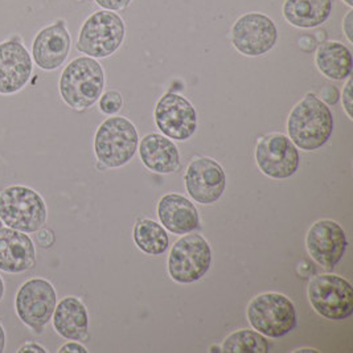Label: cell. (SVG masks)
<instances>
[{"label": "cell", "mask_w": 353, "mask_h": 353, "mask_svg": "<svg viewBox=\"0 0 353 353\" xmlns=\"http://www.w3.org/2000/svg\"><path fill=\"white\" fill-rule=\"evenodd\" d=\"M334 115L330 108L314 93L305 94L290 112V141L303 151H315L325 145L334 132Z\"/></svg>", "instance_id": "obj_1"}, {"label": "cell", "mask_w": 353, "mask_h": 353, "mask_svg": "<svg viewBox=\"0 0 353 353\" xmlns=\"http://www.w3.org/2000/svg\"><path fill=\"white\" fill-rule=\"evenodd\" d=\"M105 88V73L96 59L83 56L65 66L59 89L65 103L73 110L92 108Z\"/></svg>", "instance_id": "obj_2"}, {"label": "cell", "mask_w": 353, "mask_h": 353, "mask_svg": "<svg viewBox=\"0 0 353 353\" xmlns=\"http://www.w3.org/2000/svg\"><path fill=\"white\" fill-rule=\"evenodd\" d=\"M48 219L43 196L26 185H11L0 191V220L11 229L36 233Z\"/></svg>", "instance_id": "obj_3"}, {"label": "cell", "mask_w": 353, "mask_h": 353, "mask_svg": "<svg viewBox=\"0 0 353 353\" xmlns=\"http://www.w3.org/2000/svg\"><path fill=\"white\" fill-rule=\"evenodd\" d=\"M138 143V131L131 121L125 117H110L97 130L94 154L105 167L119 168L135 157Z\"/></svg>", "instance_id": "obj_4"}, {"label": "cell", "mask_w": 353, "mask_h": 353, "mask_svg": "<svg viewBox=\"0 0 353 353\" xmlns=\"http://www.w3.org/2000/svg\"><path fill=\"white\" fill-rule=\"evenodd\" d=\"M248 321L263 336L279 339L296 327V310L289 298L279 292H265L250 301Z\"/></svg>", "instance_id": "obj_5"}, {"label": "cell", "mask_w": 353, "mask_h": 353, "mask_svg": "<svg viewBox=\"0 0 353 353\" xmlns=\"http://www.w3.org/2000/svg\"><path fill=\"white\" fill-rule=\"evenodd\" d=\"M125 23L110 11H98L88 17L81 27L77 50L93 59L114 54L125 40Z\"/></svg>", "instance_id": "obj_6"}, {"label": "cell", "mask_w": 353, "mask_h": 353, "mask_svg": "<svg viewBox=\"0 0 353 353\" xmlns=\"http://www.w3.org/2000/svg\"><path fill=\"white\" fill-rule=\"evenodd\" d=\"M308 301L328 321H341L353 314L352 285L335 274L315 275L308 283Z\"/></svg>", "instance_id": "obj_7"}, {"label": "cell", "mask_w": 353, "mask_h": 353, "mask_svg": "<svg viewBox=\"0 0 353 353\" xmlns=\"http://www.w3.org/2000/svg\"><path fill=\"white\" fill-rule=\"evenodd\" d=\"M212 263L209 242L200 234L181 237L172 246L168 256V274L177 283L188 285L208 273Z\"/></svg>", "instance_id": "obj_8"}, {"label": "cell", "mask_w": 353, "mask_h": 353, "mask_svg": "<svg viewBox=\"0 0 353 353\" xmlns=\"http://www.w3.org/2000/svg\"><path fill=\"white\" fill-rule=\"evenodd\" d=\"M56 305V290L44 278L28 279L17 290L15 298L17 316L36 334H41L52 321Z\"/></svg>", "instance_id": "obj_9"}, {"label": "cell", "mask_w": 353, "mask_h": 353, "mask_svg": "<svg viewBox=\"0 0 353 353\" xmlns=\"http://www.w3.org/2000/svg\"><path fill=\"white\" fill-rule=\"evenodd\" d=\"M256 161L261 172L275 180L292 176L299 165L301 155L298 147L283 134L265 135L256 148Z\"/></svg>", "instance_id": "obj_10"}, {"label": "cell", "mask_w": 353, "mask_h": 353, "mask_svg": "<svg viewBox=\"0 0 353 353\" xmlns=\"http://www.w3.org/2000/svg\"><path fill=\"white\" fill-rule=\"evenodd\" d=\"M278 30L273 20L261 12L242 15L232 27V44L243 56L258 57L274 48Z\"/></svg>", "instance_id": "obj_11"}, {"label": "cell", "mask_w": 353, "mask_h": 353, "mask_svg": "<svg viewBox=\"0 0 353 353\" xmlns=\"http://www.w3.org/2000/svg\"><path fill=\"white\" fill-rule=\"evenodd\" d=\"M155 122L164 137L184 142L197 130V112L192 103L176 93H165L155 108Z\"/></svg>", "instance_id": "obj_12"}, {"label": "cell", "mask_w": 353, "mask_h": 353, "mask_svg": "<svg viewBox=\"0 0 353 353\" xmlns=\"http://www.w3.org/2000/svg\"><path fill=\"white\" fill-rule=\"evenodd\" d=\"M32 72V57L20 37L0 43V94L11 96L24 89Z\"/></svg>", "instance_id": "obj_13"}, {"label": "cell", "mask_w": 353, "mask_h": 353, "mask_svg": "<svg viewBox=\"0 0 353 353\" xmlns=\"http://www.w3.org/2000/svg\"><path fill=\"white\" fill-rule=\"evenodd\" d=\"M348 246L344 229L334 220H319L308 229L305 248L311 258L324 268H334Z\"/></svg>", "instance_id": "obj_14"}, {"label": "cell", "mask_w": 353, "mask_h": 353, "mask_svg": "<svg viewBox=\"0 0 353 353\" xmlns=\"http://www.w3.org/2000/svg\"><path fill=\"white\" fill-rule=\"evenodd\" d=\"M184 181L188 194L201 205H210L219 201L226 188L223 167L210 158H199L191 161Z\"/></svg>", "instance_id": "obj_15"}, {"label": "cell", "mask_w": 353, "mask_h": 353, "mask_svg": "<svg viewBox=\"0 0 353 353\" xmlns=\"http://www.w3.org/2000/svg\"><path fill=\"white\" fill-rule=\"evenodd\" d=\"M72 47L70 33L64 20L44 27L34 36L32 41V59L43 70H56L64 64Z\"/></svg>", "instance_id": "obj_16"}, {"label": "cell", "mask_w": 353, "mask_h": 353, "mask_svg": "<svg viewBox=\"0 0 353 353\" xmlns=\"http://www.w3.org/2000/svg\"><path fill=\"white\" fill-rule=\"evenodd\" d=\"M36 265V248L28 233L11 228H0V270L20 274Z\"/></svg>", "instance_id": "obj_17"}, {"label": "cell", "mask_w": 353, "mask_h": 353, "mask_svg": "<svg viewBox=\"0 0 353 353\" xmlns=\"http://www.w3.org/2000/svg\"><path fill=\"white\" fill-rule=\"evenodd\" d=\"M158 217L161 226L174 234L192 233L200 226V216L187 197L167 193L158 203Z\"/></svg>", "instance_id": "obj_18"}, {"label": "cell", "mask_w": 353, "mask_h": 353, "mask_svg": "<svg viewBox=\"0 0 353 353\" xmlns=\"http://www.w3.org/2000/svg\"><path fill=\"white\" fill-rule=\"evenodd\" d=\"M139 155L145 168L157 174H174L180 167L176 145L161 134L151 132L143 137L139 145Z\"/></svg>", "instance_id": "obj_19"}, {"label": "cell", "mask_w": 353, "mask_h": 353, "mask_svg": "<svg viewBox=\"0 0 353 353\" xmlns=\"http://www.w3.org/2000/svg\"><path fill=\"white\" fill-rule=\"evenodd\" d=\"M52 319L56 332L66 340L83 341L89 336V314L76 296L61 299L56 305Z\"/></svg>", "instance_id": "obj_20"}, {"label": "cell", "mask_w": 353, "mask_h": 353, "mask_svg": "<svg viewBox=\"0 0 353 353\" xmlns=\"http://www.w3.org/2000/svg\"><path fill=\"white\" fill-rule=\"evenodd\" d=\"M334 0H286L283 17L298 28L319 27L332 12Z\"/></svg>", "instance_id": "obj_21"}, {"label": "cell", "mask_w": 353, "mask_h": 353, "mask_svg": "<svg viewBox=\"0 0 353 353\" xmlns=\"http://www.w3.org/2000/svg\"><path fill=\"white\" fill-rule=\"evenodd\" d=\"M315 64L327 79L345 80L352 72V53L339 41H325L316 50Z\"/></svg>", "instance_id": "obj_22"}, {"label": "cell", "mask_w": 353, "mask_h": 353, "mask_svg": "<svg viewBox=\"0 0 353 353\" xmlns=\"http://www.w3.org/2000/svg\"><path fill=\"white\" fill-rule=\"evenodd\" d=\"M132 239L138 249L148 256H161L170 245L165 229L150 219H139L135 223Z\"/></svg>", "instance_id": "obj_23"}, {"label": "cell", "mask_w": 353, "mask_h": 353, "mask_svg": "<svg viewBox=\"0 0 353 353\" xmlns=\"http://www.w3.org/2000/svg\"><path fill=\"white\" fill-rule=\"evenodd\" d=\"M269 341L262 334L252 330H240L226 337L221 345L225 353H268Z\"/></svg>", "instance_id": "obj_24"}, {"label": "cell", "mask_w": 353, "mask_h": 353, "mask_svg": "<svg viewBox=\"0 0 353 353\" xmlns=\"http://www.w3.org/2000/svg\"><path fill=\"white\" fill-rule=\"evenodd\" d=\"M123 101L119 92L109 90L99 97V110L106 115H114L122 109Z\"/></svg>", "instance_id": "obj_25"}, {"label": "cell", "mask_w": 353, "mask_h": 353, "mask_svg": "<svg viewBox=\"0 0 353 353\" xmlns=\"http://www.w3.org/2000/svg\"><path fill=\"white\" fill-rule=\"evenodd\" d=\"M343 108L347 112L348 118L353 119V97H352V79H350L344 90H343Z\"/></svg>", "instance_id": "obj_26"}, {"label": "cell", "mask_w": 353, "mask_h": 353, "mask_svg": "<svg viewBox=\"0 0 353 353\" xmlns=\"http://www.w3.org/2000/svg\"><path fill=\"white\" fill-rule=\"evenodd\" d=\"M36 233H37V234H36V241H37V243H39L41 248L49 249V248L53 246L56 239H54V233H53L50 229H47V228L43 226V228H41L40 230H37Z\"/></svg>", "instance_id": "obj_27"}, {"label": "cell", "mask_w": 353, "mask_h": 353, "mask_svg": "<svg viewBox=\"0 0 353 353\" xmlns=\"http://www.w3.org/2000/svg\"><path fill=\"white\" fill-rule=\"evenodd\" d=\"M96 3L106 11H119L126 8L131 0H96Z\"/></svg>", "instance_id": "obj_28"}, {"label": "cell", "mask_w": 353, "mask_h": 353, "mask_svg": "<svg viewBox=\"0 0 353 353\" xmlns=\"http://www.w3.org/2000/svg\"><path fill=\"white\" fill-rule=\"evenodd\" d=\"M321 101L324 102H327V103H330V105H335L337 101H339V90H337L335 86H325V88H323L321 92Z\"/></svg>", "instance_id": "obj_29"}, {"label": "cell", "mask_w": 353, "mask_h": 353, "mask_svg": "<svg viewBox=\"0 0 353 353\" xmlns=\"http://www.w3.org/2000/svg\"><path fill=\"white\" fill-rule=\"evenodd\" d=\"M59 352L86 353L88 352V350H86L83 345H81L79 341H69V343H66V344H64V345L59 350Z\"/></svg>", "instance_id": "obj_30"}, {"label": "cell", "mask_w": 353, "mask_h": 353, "mask_svg": "<svg viewBox=\"0 0 353 353\" xmlns=\"http://www.w3.org/2000/svg\"><path fill=\"white\" fill-rule=\"evenodd\" d=\"M353 11H350L345 17H344V21H343V30H344V33H345V36H347V39H348V41L350 43H353Z\"/></svg>", "instance_id": "obj_31"}, {"label": "cell", "mask_w": 353, "mask_h": 353, "mask_svg": "<svg viewBox=\"0 0 353 353\" xmlns=\"http://www.w3.org/2000/svg\"><path fill=\"white\" fill-rule=\"evenodd\" d=\"M17 352L20 353H26V352H34V353H46L47 352V350L44 348V347H41V345H39L37 343H32V341H28V343H26L24 345H21L19 350H17Z\"/></svg>", "instance_id": "obj_32"}, {"label": "cell", "mask_w": 353, "mask_h": 353, "mask_svg": "<svg viewBox=\"0 0 353 353\" xmlns=\"http://www.w3.org/2000/svg\"><path fill=\"white\" fill-rule=\"evenodd\" d=\"M4 348H6V331L0 324V353L4 351Z\"/></svg>", "instance_id": "obj_33"}, {"label": "cell", "mask_w": 353, "mask_h": 353, "mask_svg": "<svg viewBox=\"0 0 353 353\" xmlns=\"http://www.w3.org/2000/svg\"><path fill=\"white\" fill-rule=\"evenodd\" d=\"M4 291H6V288H4V281H3V278L0 276V302H1L3 296H4Z\"/></svg>", "instance_id": "obj_34"}, {"label": "cell", "mask_w": 353, "mask_h": 353, "mask_svg": "<svg viewBox=\"0 0 353 353\" xmlns=\"http://www.w3.org/2000/svg\"><path fill=\"white\" fill-rule=\"evenodd\" d=\"M299 352H318V351H315V350H301Z\"/></svg>", "instance_id": "obj_35"}, {"label": "cell", "mask_w": 353, "mask_h": 353, "mask_svg": "<svg viewBox=\"0 0 353 353\" xmlns=\"http://www.w3.org/2000/svg\"><path fill=\"white\" fill-rule=\"evenodd\" d=\"M343 1H345V3H347L350 7H352L353 6V0H343Z\"/></svg>", "instance_id": "obj_36"}, {"label": "cell", "mask_w": 353, "mask_h": 353, "mask_svg": "<svg viewBox=\"0 0 353 353\" xmlns=\"http://www.w3.org/2000/svg\"><path fill=\"white\" fill-rule=\"evenodd\" d=\"M0 228H3V221L0 220Z\"/></svg>", "instance_id": "obj_37"}]
</instances>
